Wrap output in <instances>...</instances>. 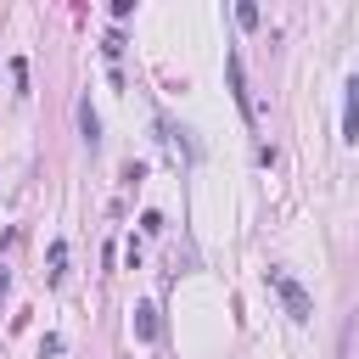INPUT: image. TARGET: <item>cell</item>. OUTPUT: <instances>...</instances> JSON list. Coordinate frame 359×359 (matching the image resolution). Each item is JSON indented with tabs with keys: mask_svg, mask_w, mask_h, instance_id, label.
<instances>
[{
	"mask_svg": "<svg viewBox=\"0 0 359 359\" xmlns=\"http://www.w3.org/2000/svg\"><path fill=\"white\" fill-rule=\"evenodd\" d=\"M62 264H67V241H50V275L62 280Z\"/></svg>",
	"mask_w": 359,
	"mask_h": 359,
	"instance_id": "cell-7",
	"label": "cell"
},
{
	"mask_svg": "<svg viewBox=\"0 0 359 359\" xmlns=\"http://www.w3.org/2000/svg\"><path fill=\"white\" fill-rule=\"evenodd\" d=\"M342 140H359V73L348 79V95H342Z\"/></svg>",
	"mask_w": 359,
	"mask_h": 359,
	"instance_id": "cell-3",
	"label": "cell"
},
{
	"mask_svg": "<svg viewBox=\"0 0 359 359\" xmlns=\"http://www.w3.org/2000/svg\"><path fill=\"white\" fill-rule=\"evenodd\" d=\"M236 22H241V28H258V6L241 0V6H236Z\"/></svg>",
	"mask_w": 359,
	"mask_h": 359,
	"instance_id": "cell-6",
	"label": "cell"
},
{
	"mask_svg": "<svg viewBox=\"0 0 359 359\" xmlns=\"http://www.w3.org/2000/svg\"><path fill=\"white\" fill-rule=\"evenodd\" d=\"M135 331H140V342H151V337H157V309H151V303H140V309H135Z\"/></svg>",
	"mask_w": 359,
	"mask_h": 359,
	"instance_id": "cell-5",
	"label": "cell"
},
{
	"mask_svg": "<svg viewBox=\"0 0 359 359\" xmlns=\"http://www.w3.org/2000/svg\"><path fill=\"white\" fill-rule=\"evenodd\" d=\"M224 73H230V95L247 118V129H258V107H252V90H247V67H241V50H224Z\"/></svg>",
	"mask_w": 359,
	"mask_h": 359,
	"instance_id": "cell-1",
	"label": "cell"
},
{
	"mask_svg": "<svg viewBox=\"0 0 359 359\" xmlns=\"http://www.w3.org/2000/svg\"><path fill=\"white\" fill-rule=\"evenodd\" d=\"M79 135H84V146H101V118H95V107H90V95L79 101Z\"/></svg>",
	"mask_w": 359,
	"mask_h": 359,
	"instance_id": "cell-4",
	"label": "cell"
},
{
	"mask_svg": "<svg viewBox=\"0 0 359 359\" xmlns=\"http://www.w3.org/2000/svg\"><path fill=\"white\" fill-rule=\"evenodd\" d=\"M269 286L280 292V303H286V314H292V320H309V314H314V297H309V292H303V280H292L286 269H269Z\"/></svg>",
	"mask_w": 359,
	"mask_h": 359,
	"instance_id": "cell-2",
	"label": "cell"
},
{
	"mask_svg": "<svg viewBox=\"0 0 359 359\" xmlns=\"http://www.w3.org/2000/svg\"><path fill=\"white\" fill-rule=\"evenodd\" d=\"M6 286H11V275H6V269H0V297H6Z\"/></svg>",
	"mask_w": 359,
	"mask_h": 359,
	"instance_id": "cell-8",
	"label": "cell"
}]
</instances>
